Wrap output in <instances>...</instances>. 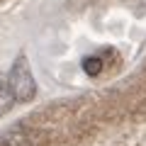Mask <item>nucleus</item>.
<instances>
[{
  "label": "nucleus",
  "instance_id": "1",
  "mask_svg": "<svg viewBox=\"0 0 146 146\" xmlns=\"http://www.w3.org/2000/svg\"><path fill=\"white\" fill-rule=\"evenodd\" d=\"M7 83H10V90H12V95H15L17 102H29L36 95V83H34V76H32V68H29L27 56H17V61L12 63V68H10Z\"/></svg>",
  "mask_w": 146,
  "mask_h": 146
},
{
  "label": "nucleus",
  "instance_id": "3",
  "mask_svg": "<svg viewBox=\"0 0 146 146\" xmlns=\"http://www.w3.org/2000/svg\"><path fill=\"white\" fill-rule=\"evenodd\" d=\"M102 66H105V61L100 56H88V58H83V71L88 73V76H100L102 73Z\"/></svg>",
  "mask_w": 146,
  "mask_h": 146
},
{
  "label": "nucleus",
  "instance_id": "2",
  "mask_svg": "<svg viewBox=\"0 0 146 146\" xmlns=\"http://www.w3.org/2000/svg\"><path fill=\"white\" fill-rule=\"evenodd\" d=\"M15 102L17 100H15V95H12V90H10V83L0 78V117L5 115V112H10Z\"/></svg>",
  "mask_w": 146,
  "mask_h": 146
}]
</instances>
